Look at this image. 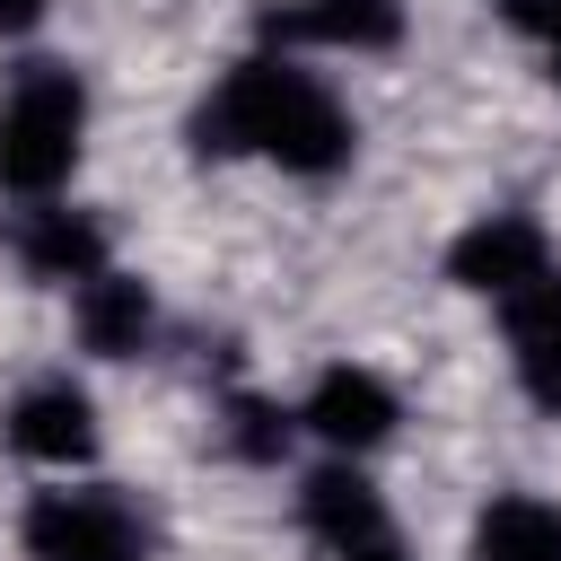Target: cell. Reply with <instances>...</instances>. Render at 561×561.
<instances>
[{"label":"cell","instance_id":"6da1fadb","mask_svg":"<svg viewBox=\"0 0 561 561\" xmlns=\"http://www.w3.org/2000/svg\"><path fill=\"white\" fill-rule=\"evenodd\" d=\"M351 114L333 105V88L316 70H298L289 53H245L193 114V149L202 158H272L289 175H333L351 167Z\"/></svg>","mask_w":561,"mask_h":561},{"label":"cell","instance_id":"7a4b0ae2","mask_svg":"<svg viewBox=\"0 0 561 561\" xmlns=\"http://www.w3.org/2000/svg\"><path fill=\"white\" fill-rule=\"evenodd\" d=\"M88 140V88L70 61H26L0 96V193L44 202L53 184H70Z\"/></svg>","mask_w":561,"mask_h":561},{"label":"cell","instance_id":"3957f363","mask_svg":"<svg viewBox=\"0 0 561 561\" xmlns=\"http://www.w3.org/2000/svg\"><path fill=\"white\" fill-rule=\"evenodd\" d=\"M18 535H26V561H140V552H149V526H140L131 500L105 491V482L35 491Z\"/></svg>","mask_w":561,"mask_h":561},{"label":"cell","instance_id":"277c9868","mask_svg":"<svg viewBox=\"0 0 561 561\" xmlns=\"http://www.w3.org/2000/svg\"><path fill=\"white\" fill-rule=\"evenodd\" d=\"M543 272H552V245H543V228L517 219V210H491V219H473V228L447 245V280L473 289V298H517V289L543 280Z\"/></svg>","mask_w":561,"mask_h":561},{"label":"cell","instance_id":"5b68a950","mask_svg":"<svg viewBox=\"0 0 561 561\" xmlns=\"http://www.w3.org/2000/svg\"><path fill=\"white\" fill-rule=\"evenodd\" d=\"M394 421H403V403H394V386L377 377V368H324L316 386H307V403H298V430H316L333 456H368L377 438H394Z\"/></svg>","mask_w":561,"mask_h":561},{"label":"cell","instance_id":"8992f818","mask_svg":"<svg viewBox=\"0 0 561 561\" xmlns=\"http://www.w3.org/2000/svg\"><path fill=\"white\" fill-rule=\"evenodd\" d=\"M263 44H324V53H386L403 35V0H272Z\"/></svg>","mask_w":561,"mask_h":561},{"label":"cell","instance_id":"52a82bcc","mask_svg":"<svg viewBox=\"0 0 561 561\" xmlns=\"http://www.w3.org/2000/svg\"><path fill=\"white\" fill-rule=\"evenodd\" d=\"M9 447L35 456V465H88L96 456V403L70 386V377H35L18 403H9Z\"/></svg>","mask_w":561,"mask_h":561},{"label":"cell","instance_id":"ba28073f","mask_svg":"<svg viewBox=\"0 0 561 561\" xmlns=\"http://www.w3.org/2000/svg\"><path fill=\"white\" fill-rule=\"evenodd\" d=\"M70 324H79V342L96 351V359H131L149 333H158V298H149V280H131V272H88L79 280V298H70Z\"/></svg>","mask_w":561,"mask_h":561},{"label":"cell","instance_id":"9c48e42d","mask_svg":"<svg viewBox=\"0 0 561 561\" xmlns=\"http://www.w3.org/2000/svg\"><path fill=\"white\" fill-rule=\"evenodd\" d=\"M500 307H508V359H517V386H526L543 412H561V272L526 280V289L500 298Z\"/></svg>","mask_w":561,"mask_h":561},{"label":"cell","instance_id":"30bf717a","mask_svg":"<svg viewBox=\"0 0 561 561\" xmlns=\"http://www.w3.org/2000/svg\"><path fill=\"white\" fill-rule=\"evenodd\" d=\"M298 517H307V535H324L333 552L386 535V500H377V482H368L351 456H333V465H316V473L298 482Z\"/></svg>","mask_w":561,"mask_h":561},{"label":"cell","instance_id":"8fae6325","mask_svg":"<svg viewBox=\"0 0 561 561\" xmlns=\"http://www.w3.org/2000/svg\"><path fill=\"white\" fill-rule=\"evenodd\" d=\"M18 263L35 272V280H61V289H79L88 272H105V228L88 219V210H26L18 219Z\"/></svg>","mask_w":561,"mask_h":561},{"label":"cell","instance_id":"7c38bea8","mask_svg":"<svg viewBox=\"0 0 561 561\" xmlns=\"http://www.w3.org/2000/svg\"><path fill=\"white\" fill-rule=\"evenodd\" d=\"M473 561H561V508L526 500V491H500L473 517Z\"/></svg>","mask_w":561,"mask_h":561},{"label":"cell","instance_id":"4fadbf2b","mask_svg":"<svg viewBox=\"0 0 561 561\" xmlns=\"http://www.w3.org/2000/svg\"><path fill=\"white\" fill-rule=\"evenodd\" d=\"M289 430H298V412H280V403H263V394H237V403H228V447H237L245 465H280V456H289Z\"/></svg>","mask_w":561,"mask_h":561},{"label":"cell","instance_id":"5bb4252c","mask_svg":"<svg viewBox=\"0 0 561 561\" xmlns=\"http://www.w3.org/2000/svg\"><path fill=\"white\" fill-rule=\"evenodd\" d=\"M500 18H508L517 35H543V44L561 35V0H500Z\"/></svg>","mask_w":561,"mask_h":561},{"label":"cell","instance_id":"9a60e30c","mask_svg":"<svg viewBox=\"0 0 561 561\" xmlns=\"http://www.w3.org/2000/svg\"><path fill=\"white\" fill-rule=\"evenodd\" d=\"M333 561H403V543H394V526H386V535H368V543H342Z\"/></svg>","mask_w":561,"mask_h":561},{"label":"cell","instance_id":"2e32d148","mask_svg":"<svg viewBox=\"0 0 561 561\" xmlns=\"http://www.w3.org/2000/svg\"><path fill=\"white\" fill-rule=\"evenodd\" d=\"M44 9H53V0H0V35H26V26H44Z\"/></svg>","mask_w":561,"mask_h":561},{"label":"cell","instance_id":"e0dca14e","mask_svg":"<svg viewBox=\"0 0 561 561\" xmlns=\"http://www.w3.org/2000/svg\"><path fill=\"white\" fill-rule=\"evenodd\" d=\"M552 88H561V35H552Z\"/></svg>","mask_w":561,"mask_h":561}]
</instances>
